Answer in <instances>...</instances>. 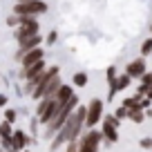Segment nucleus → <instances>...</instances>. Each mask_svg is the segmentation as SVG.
Masks as SVG:
<instances>
[{
    "instance_id": "4468645a",
    "label": "nucleus",
    "mask_w": 152,
    "mask_h": 152,
    "mask_svg": "<svg viewBox=\"0 0 152 152\" xmlns=\"http://www.w3.org/2000/svg\"><path fill=\"white\" fill-rule=\"evenodd\" d=\"M130 119H132L134 123H141V121H143V112H141V107H139V110H130Z\"/></svg>"
},
{
    "instance_id": "f8f14e48",
    "label": "nucleus",
    "mask_w": 152,
    "mask_h": 152,
    "mask_svg": "<svg viewBox=\"0 0 152 152\" xmlns=\"http://www.w3.org/2000/svg\"><path fill=\"white\" fill-rule=\"evenodd\" d=\"M72 83H74L76 87H85L87 85V74L85 72H76L74 78H72Z\"/></svg>"
},
{
    "instance_id": "6ab92c4d",
    "label": "nucleus",
    "mask_w": 152,
    "mask_h": 152,
    "mask_svg": "<svg viewBox=\"0 0 152 152\" xmlns=\"http://www.w3.org/2000/svg\"><path fill=\"white\" fill-rule=\"evenodd\" d=\"M5 119L9 121V123H11V121H16V112H14V110H7V112H5Z\"/></svg>"
},
{
    "instance_id": "5701e85b",
    "label": "nucleus",
    "mask_w": 152,
    "mask_h": 152,
    "mask_svg": "<svg viewBox=\"0 0 152 152\" xmlns=\"http://www.w3.org/2000/svg\"><path fill=\"white\" fill-rule=\"evenodd\" d=\"M150 31H152V25H150Z\"/></svg>"
},
{
    "instance_id": "9b49d317",
    "label": "nucleus",
    "mask_w": 152,
    "mask_h": 152,
    "mask_svg": "<svg viewBox=\"0 0 152 152\" xmlns=\"http://www.w3.org/2000/svg\"><path fill=\"white\" fill-rule=\"evenodd\" d=\"M130 81H132V76H130V74H119V76H116V81H114V85H116V90H125V87L130 85Z\"/></svg>"
},
{
    "instance_id": "412c9836",
    "label": "nucleus",
    "mask_w": 152,
    "mask_h": 152,
    "mask_svg": "<svg viewBox=\"0 0 152 152\" xmlns=\"http://www.w3.org/2000/svg\"><path fill=\"white\" fill-rule=\"evenodd\" d=\"M7 103V96H2V94H0V105H5Z\"/></svg>"
},
{
    "instance_id": "aec40b11",
    "label": "nucleus",
    "mask_w": 152,
    "mask_h": 152,
    "mask_svg": "<svg viewBox=\"0 0 152 152\" xmlns=\"http://www.w3.org/2000/svg\"><path fill=\"white\" fill-rule=\"evenodd\" d=\"M67 152H78V145H76L74 141H69V148H67Z\"/></svg>"
},
{
    "instance_id": "0eeeda50",
    "label": "nucleus",
    "mask_w": 152,
    "mask_h": 152,
    "mask_svg": "<svg viewBox=\"0 0 152 152\" xmlns=\"http://www.w3.org/2000/svg\"><path fill=\"white\" fill-rule=\"evenodd\" d=\"M125 74H130L132 78H141V76L145 74V61H143V56L141 58H134V61L125 67Z\"/></svg>"
},
{
    "instance_id": "6e6552de",
    "label": "nucleus",
    "mask_w": 152,
    "mask_h": 152,
    "mask_svg": "<svg viewBox=\"0 0 152 152\" xmlns=\"http://www.w3.org/2000/svg\"><path fill=\"white\" fill-rule=\"evenodd\" d=\"M45 69H47V65H45V61H38V63H34V65L25 67V69H23V76H25V78H27V81H34V78H38V76L43 74Z\"/></svg>"
},
{
    "instance_id": "2eb2a0df",
    "label": "nucleus",
    "mask_w": 152,
    "mask_h": 152,
    "mask_svg": "<svg viewBox=\"0 0 152 152\" xmlns=\"http://www.w3.org/2000/svg\"><path fill=\"white\" fill-rule=\"evenodd\" d=\"M148 54H152V38L143 40V47H141V56H148Z\"/></svg>"
},
{
    "instance_id": "39448f33",
    "label": "nucleus",
    "mask_w": 152,
    "mask_h": 152,
    "mask_svg": "<svg viewBox=\"0 0 152 152\" xmlns=\"http://www.w3.org/2000/svg\"><path fill=\"white\" fill-rule=\"evenodd\" d=\"M99 143H101V134L96 132V130H90V132L81 139V143H78V152H96Z\"/></svg>"
},
{
    "instance_id": "dca6fc26",
    "label": "nucleus",
    "mask_w": 152,
    "mask_h": 152,
    "mask_svg": "<svg viewBox=\"0 0 152 152\" xmlns=\"http://www.w3.org/2000/svg\"><path fill=\"white\" fill-rule=\"evenodd\" d=\"M123 105H125L128 110H139V107H141V103H139L137 99H125V101H123Z\"/></svg>"
},
{
    "instance_id": "20e7f679",
    "label": "nucleus",
    "mask_w": 152,
    "mask_h": 152,
    "mask_svg": "<svg viewBox=\"0 0 152 152\" xmlns=\"http://www.w3.org/2000/svg\"><path fill=\"white\" fill-rule=\"evenodd\" d=\"M40 43H43V36L40 34H34V36H27V38H23V40H18V52H16V58H23L27 52H31L34 47H40Z\"/></svg>"
},
{
    "instance_id": "ddd939ff",
    "label": "nucleus",
    "mask_w": 152,
    "mask_h": 152,
    "mask_svg": "<svg viewBox=\"0 0 152 152\" xmlns=\"http://www.w3.org/2000/svg\"><path fill=\"white\" fill-rule=\"evenodd\" d=\"M11 141H14V148H16V150H20V148L27 143V137H25V132H14V139H11Z\"/></svg>"
},
{
    "instance_id": "f257e3e1",
    "label": "nucleus",
    "mask_w": 152,
    "mask_h": 152,
    "mask_svg": "<svg viewBox=\"0 0 152 152\" xmlns=\"http://www.w3.org/2000/svg\"><path fill=\"white\" fill-rule=\"evenodd\" d=\"M85 119H87V107H78L72 112V116L65 121V125L61 128V132H58V139L52 143V148L56 150L61 143H65V141H74L76 137H78V132H81V128H83V123H85Z\"/></svg>"
},
{
    "instance_id": "9d476101",
    "label": "nucleus",
    "mask_w": 152,
    "mask_h": 152,
    "mask_svg": "<svg viewBox=\"0 0 152 152\" xmlns=\"http://www.w3.org/2000/svg\"><path fill=\"white\" fill-rule=\"evenodd\" d=\"M72 96H74V90H72L69 85H65V83H63V85H61V90L56 92V101H58V103H67V101H69Z\"/></svg>"
},
{
    "instance_id": "4be33fe9",
    "label": "nucleus",
    "mask_w": 152,
    "mask_h": 152,
    "mask_svg": "<svg viewBox=\"0 0 152 152\" xmlns=\"http://www.w3.org/2000/svg\"><path fill=\"white\" fill-rule=\"evenodd\" d=\"M16 2H27V0H16Z\"/></svg>"
},
{
    "instance_id": "f3484780",
    "label": "nucleus",
    "mask_w": 152,
    "mask_h": 152,
    "mask_svg": "<svg viewBox=\"0 0 152 152\" xmlns=\"http://www.w3.org/2000/svg\"><path fill=\"white\" fill-rule=\"evenodd\" d=\"M0 134H2V139H9V137H14V134H11V128H9V121L0 125Z\"/></svg>"
},
{
    "instance_id": "a211bd4d",
    "label": "nucleus",
    "mask_w": 152,
    "mask_h": 152,
    "mask_svg": "<svg viewBox=\"0 0 152 152\" xmlns=\"http://www.w3.org/2000/svg\"><path fill=\"white\" fill-rule=\"evenodd\" d=\"M56 38H58V34H56V31H49V34H47V43H49V45H54V43H56Z\"/></svg>"
},
{
    "instance_id": "f03ea898",
    "label": "nucleus",
    "mask_w": 152,
    "mask_h": 152,
    "mask_svg": "<svg viewBox=\"0 0 152 152\" xmlns=\"http://www.w3.org/2000/svg\"><path fill=\"white\" fill-rule=\"evenodd\" d=\"M47 11V2L45 0H27V2H16L14 14L18 16H40Z\"/></svg>"
},
{
    "instance_id": "1a4fd4ad",
    "label": "nucleus",
    "mask_w": 152,
    "mask_h": 152,
    "mask_svg": "<svg viewBox=\"0 0 152 152\" xmlns=\"http://www.w3.org/2000/svg\"><path fill=\"white\" fill-rule=\"evenodd\" d=\"M116 123L119 119L116 116H105V123H103V137H107L110 141H116Z\"/></svg>"
},
{
    "instance_id": "423d86ee",
    "label": "nucleus",
    "mask_w": 152,
    "mask_h": 152,
    "mask_svg": "<svg viewBox=\"0 0 152 152\" xmlns=\"http://www.w3.org/2000/svg\"><path fill=\"white\" fill-rule=\"evenodd\" d=\"M38 61H45V49L43 47H34L31 52H27L20 58V65H23V69H25V67L34 65V63H38Z\"/></svg>"
},
{
    "instance_id": "7ed1b4c3",
    "label": "nucleus",
    "mask_w": 152,
    "mask_h": 152,
    "mask_svg": "<svg viewBox=\"0 0 152 152\" xmlns=\"http://www.w3.org/2000/svg\"><path fill=\"white\" fill-rule=\"evenodd\" d=\"M101 119H103V101H101V99H92L90 105H87V119H85V123L92 128V125H96Z\"/></svg>"
}]
</instances>
